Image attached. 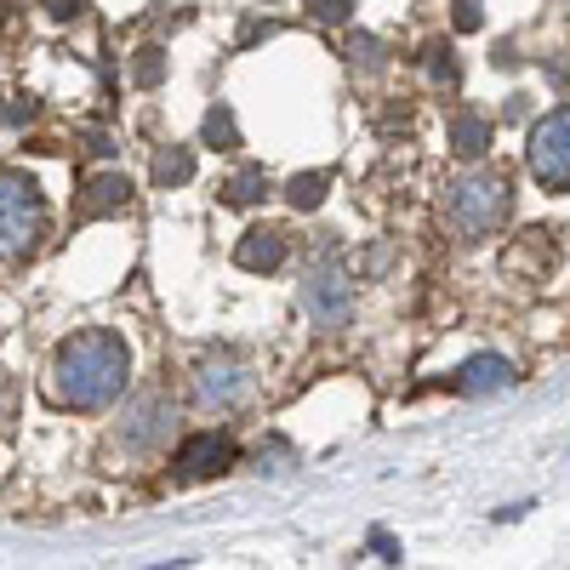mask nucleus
Segmentation results:
<instances>
[{
  "label": "nucleus",
  "mask_w": 570,
  "mask_h": 570,
  "mask_svg": "<svg viewBox=\"0 0 570 570\" xmlns=\"http://www.w3.org/2000/svg\"><path fill=\"white\" fill-rule=\"evenodd\" d=\"M131 383V354L115 331H80L52 354V400L69 411H104Z\"/></svg>",
  "instance_id": "f257e3e1"
},
{
  "label": "nucleus",
  "mask_w": 570,
  "mask_h": 570,
  "mask_svg": "<svg viewBox=\"0 0 570 570\" xmlns=\"http://www.w3.org/2000/svg\"><path fill=\"white\" fill-rule=\"evenodd\" d=\"M320 195H325V177H297L292 183V206H303V212L320 206Z\"/></svg>",
  "instance_id": "f8f14e48"
},
{
  "label": "nucleus",
  "mask_w": 570,
  "mask_h": 570,
  "mask_svg": "<svg viewBox=\"0 0 570 570\" xmlns=\"http://www.w3.org/2000/svg\"><path fill=\"white\" fill-rule=\"evenodd\" d=\"M456 389L462 394H491V389H513V365L502 354H480L456 371Z\"/></svg>",
  "instance_id": "6e6552de"
},
{
  "label": "nucleus",
  "mask_w": 570,
  "mask_h": 570,
  "mask_svg": "<svg viewBox=\"0 0 570 570\" xmlns=\"http://www.w3.org/2000/svg\"><path fill=\"white\" fill-rule=\"evenodd\" d=\"M285 257V234L279 228H252L246 234V246H240V263L246 268H274Z\"/></svg>",
  "instance_id": "1a4fd4ad"
},
{
  "label": "nucleus",
  "mask_w": 570,
  "mask_h": 570,
  "mask_svg": "<svg viewBox=\"0 0 570 570\" xmlns=\"http://www.w3.org/2000/svg\"><path fill=\"white\" fill-rule=\"evenodd\" d=\"M263 188H268V177H263V171H240V177L228 183V200H234V206H246V200H263Z\"/></svg>",
  "instance_id": "9b49d317"
},
{
  "label": "nucleus",
  "mask_w": 570,
  "mask_h": 570,
  "mask_svg": "<svg viewBox=\"0 0 570 570\" xmlns=\"http://www.w3.org/2000/svg\"><path fill=\"white\" fill-rule=\"evenodd\" d=\"M46 228L40 188L23 171H0V257H23Z\"/></svg>",
  "instance_id": "7ed1b4c3"
},
{
  "label": "nucleus",
  "mask_w": 570,
  "mask_h": 570,
  "mask_svg": "<svg viewBox=\"0 0 570 570\" xmlns=\"http://www.w3.org/2000/svg\"><path fill=\"white\" fill-rule=\"evenodd\" d=\"M188 171H195V160H188V155H160V166H155L160 183H183Z\"/></svg>",
  "instance_id": "ddd939ff"
},
{
  "label": "nucleus",
  "mask_w": 570,
  "mask_h": 570,
  "mask_svg": "<svg viewBox=\"0 0 570 570\" xmlns=\"http://www.w3.org/2000/svg\"><path fill=\"white\" fill-rule=\"evenodd\" d=\"M371 548H376V553H389V559H400V548H394V537H389V531H376V537H371Z\"/></svg>",
  "instance_id": "dca6fc26"
},
{
  "label": "nucleus",
  "mask_w": 570,
  "mask_h": 570,
  "mask_svg": "<svg viewBox=\"0 0 570 570\" xmlns=\"http://www.w3.org/2000/svg\"><path fill=\"white\" fill-rule=\"evenodd\" d=\"M314 12L337 23V18H348V0H314Z\"/></svg>",
  "instance_id": "2eb2a0df"
},
{
  "label": "nucleus",
  "mask_w": 570,
  "mask_h": 570,
  "mask_svg": "<svg viewBox=\"0 0 570 570\" xmlns=\"http://www.w3.org/2000/svg\"><path fill=\"white\" fill-rule=\"evenodd\" d=\"M91 195H98V200H91V212H115V206H126L131 188L120 177H98V183H91Z\"/></svg>",
  "instance_id": "9d476101"
},
{
  "label": "nucleus",
  "mask_w": 570,
  "mask_h": 570,
  "mask_svg": "<svg viewBox=\"0 0 570 570\" xmlns=\"http://www.w3.org/2000/svg\"><path fill=\"white\" fill-rule=\"evenodd\" d=\"M246 389H252V376H246L240 360L223 354V360H206V365H200V400H206V405H240Z\"/></svg>",
  "instance_id": "0eeeda50"
},
{
  "label": "nucleus",
  "mask_w": 570,
  "mask_h": 570,
  "mask_svg": "<svg viewBox=\"0 0 570 570\" xmlns=\"http://www.w3.org/2000/svg\"><path fill=\"white\" fill-rule=\"evenodd\" d=\"M456 137H462V155H480V142H485V126H480V120H462V126H456Z\"/></svg>",
  "instance_id": "4468645a"
},
{
  "label": "nucleus",
  "mask_w": 570,
  "mask_h": 570,
  "mask_svg": "<svg viewBox=\"0 0 570 570\" xmlns=\"http://www.w3.org/2000/svg\"><path fill=\"white\" fill-rule=\"evenodd\" d=\"M348 279H343V268L337 263H320L314 274H308V292H303V303H308V314L314 320H343L348 314Z\"/></svg>",
  "instance_id": "423d86ee"
},
{
  "label": "nucleus",
  "mask_w": 570,
  "mask_h": 570,
  "mask_svg": "<svg viewBox=\"0 0 570 570\" xmlns=\"http://www.w3.org/2000/svg\"><path fill=\"white\" fill-rule=\"evenodd\" d=\"M525 160H531V177L542 188H570V109H553L531 126Z\"/></svg>",
  "instance_id": "20e7f679"
},
{
  "label": "nucleus",
  "mask_w": 570,
  "mask_h": 570,
  "mask_svg": "<svg viewBox=\"0 0 570 570\" xmlns=\"http://www.w3.org/2000/svg\"><path fill=\"white\" fill-rule=\"evenodd\" d=\"M445 217L462 240H480L508 217V183L497 171H468L445 188Z\"/></svg>",
  "instance_id": "f03ea898"
},
{
  "label": "nucleus",
  "mask_w": 570,
  "mask_h": 570,
  "mask_svg": "<svg viewBox=\"0 0 570 570\" xmlns=\"http://www.w3.org/2000/svg\"><path fill=\"white\" fill-rule=\"evenodd\" d=\"M234 462V440L228 434H188L177 445V473L183 480H212V473H223Z\"/></svg>",
  "instance_id": "39448f33"
}]
</instances>
